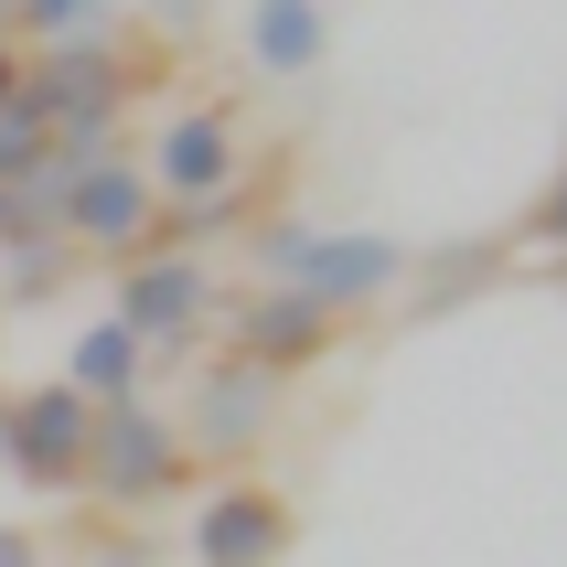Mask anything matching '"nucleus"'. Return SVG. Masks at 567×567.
<instances>
[{
  "mask_svg": "<svg viewBox=\"0 0 567 567\" xmlns=\"http://www.w3.org/2000/svg\"><path fill=\"white\" fill-rule=\"evenodd\" d=\"M22 86H32V107H43V128H54V161H96V151H118V128H128L140 54H118L107 32H86V43L32 54Z\"/></svg>",
  "mask_w": 567,
  "mask_h": 567,
  "instance_id": "4",
  "label": "nucleus"
},
{
  "mask_svg": "<svg viewBox=\"0 0 567 567\" xmlns=\"http://www.w3.org/2000/svg\"><path fill=\"white\" fill-rule=\"evenodd\" d=\"M215 311H225V279L193 247H151V257H128V268H107V321H128L151 353L204 343Z\"/></svg>",
  "mask_w": 567,
  "mask_h": 567,
  "instance_id": "6",
  "label": "nucleus"
},
{
  "mask_svg": "<svg viewBox=\"0 0 567 567\" xmlns=\"http://www.w3.org/2000/svg\"><path fill=\"white\" fill-rule=\"evenodd\" d=\"M193 482H204V461H193V440H183V417H172V408H151V396L96 408V429H86V482H75L96 514L140 525V514H172Z\"/></svg>",
  "mask_w": 567,
  "mask_h": 567,
  "instance_id": "3",
  "label": "nucleus"
},
{
  "mask_svg": "<svg viewBox=\"0 0 567 567\" xmlns=\"http://www.w3.org/2000/svg\"><path fill=\"white\" fill-rule=\"evenodd\" d=\"M151 193L161 204H204V193H236L247 183V128H236V107L225 96H183L172 118L151 128Z\"/></svg>",
  "mask_w": 567,
  "mask_h": 567,
  "instance_id": "8",
  "label": "nucleus"
},
{
  "mask_svg": "<svg viewBox=\"0 0 567 567\" xmlns=\"http://www.w3.org/2000/svg\"><path fill=\"white\" fill-rule=\"evenodd\" d=\"M11 247H54V225L32 215L22 193H0V257H11Z\"/></svg>",
  "mask_w": 567,
  "mask_h": 567,
  "instance_id": "16",
  "label": "nucleus"
},
{
  "mask_svg": "<svg viewBox=\"0 0 567 567\" xmlns=\"http://www.w3.org/2000/svg\"><path fill=\"white\" fill-rule=\"evenodd\" d=\"M247 64L268 86H300L332 64V0H247Z\"/></svg>",
  "mask_w": 567,
  "mask_h": 567,
  "instance_id": "11",
  "label": "nucleus"
},
{
  "mask_svg": "<svg viewBox=\"0 0 567 567\" xmlns=\"http://www.w3.org/2000/svg\"><path fill=\"white\" fill-rule=\"evenodd\" d=\"M22 75H32V54H22V43H11V32H0V107L22 96Z\"/></svg>",
  "mask_w": 567,
  "mask_h": 567,
  "instance_id": "18",
  "label": "nucleus"
},
{
  "mask_svg": "<svg viewBox=\"0 0 567 567\" xmlns=\"http://www.w3.org/2000/svg\"><path fill=\"white\" fill-rule=\"evenodd\" d=\"M332 343H343V321L321 311V300H300V289H268V279L215 311V353H236V364H257V375H279V385L311 375Z\"/></svg>",
  "mask_w": 567,
  "mask_h": 567,
  "instance_id": "9",
  "label": "nucleus"
},
{
  "mask_svg": "<svg viewBox=\"0 0 567 567\" xmlns=\"http://www.w3.org/2000/svg\"><path fill=\"white\" fill-rule=\"evenodd\" d=\"M268 429H279V375H257V364L215 353V364L193 375V396H183V440H193V461L247 472V450H268Z\"/></svg>",
  "mask_w": 567,
  "mask_h": 567,
  "instance_id": "10",
  "label": "nucleus"
},
{
  "mask_svg": "<svg viewBox=\"0 0 567 567\" xmlns=\"http://www.w3.org/2000/svg\"><path fill=\"white\" fill-rule=\"evenodd\" d=\"M54 172V128H43V107H32V86L0 107V193H32Z\"/></svg>",
  "mask_w": 567,
  "mask_h": 567,
  "instance_id": "14",
  "label": "nucleus"
},
{
  "mask_svg": "<svg viewBox=\"0 0 567 567\" xmlns=\"http://www.w3.org/2000/svg\"><path fill=\"white\" fill-rule=\"evenodd\" d=\"M247 257H257L268 289H300V300H321L332 321H353V311H375V300L408 289V247H396V236H353V225L257 215L247 225Z\"/></svg>",
  "mask_w": 567,
  "mask_h": 567,
  "instance_id": "1",
  "label": "nucleus"
},
{
  "mask_svg": "<svg viewBox=\"0 0 567 567\" xmlns=\"http://www.w3.org/2000/svg\"><path fill=\"white\" fill-rule=\"evenodd\" d=\"M300 546V504L268 472H215L183 504V557L193 567H289Z\"/></svg>",
  "mask_w": 567,
  "mask_h": 567,
  "instance_id": "5",
  "label": "nucleus"
},
{
  "mask_svg": "<svg viewBox=\"0 0 567 567\" xmlns=\"http://www.w3.org/2000/svg\"><path fill=\"white\" fill-rule=\"evenodd\" d=\"M22 204L54 225L64 257H107V268H128V257L161 247V193H151V172L128 161V140H118V151H96V161H54Z\"/></svg>",
  "mask_w": 567,
  "mask_h": 567,
  "instance_id": "2",
  "label": "nucleus"
},
{
  "mask_svg": "<svg viewBox=\"0 0 567 567\" xmlns=\"http://www.w3.org/2000/svg\"><path fill=\"white\" fill-rule=\"evenodd\" d=\"M64 385L86 396V408H118V396H151V343L128 332V321H75V343H64Z\"/></svg>",
  "mask_w": 567,
  "mask_h": 567,
  "instance_id": "12",
  "label": "nucleus"
},
{
  "mask_svg": "<svg viewBox=\"0 0 567 567\" xmlns=\"http://www.w3.org/2000/svg\"><path fill=\"white\" fill-rule=\"evenodd\" d=\"M0 567H54V557H43V536H32V525H11V514H0Z\"/></svg>",
  "mask_w": 567,
  "mask_h": 567,
  "instance_id": "17",
  "label": "nucleus"
},
{
  "mask_svg": "<svg viewBox=\"0 0 567 567\" xmlns=\"http://www.w3.org/2000/svg\"><path fill=\"white\" fill-rule=\"evenodd\" d=\"M525 247H546V257H567V161H557V183L536 193V215H525Z\"/></svg>",
  "mask_w": 567,
  "mask_h": 567,
  "instance_id": "15",
  "label": "nucleus"
},
{
  "mask_svg": "<svg viewBox=\"0 0 567 567\" xmlns=\"http://www.w3.org/2000/svg\"><path fill=\"white\" fill-rule=\"evenodd\" d=\"M0 32H11L22 54H54V43L107 32V0H0Z\"/></svg>",
  "mask_w": 567,
  "mask_h": 567,
  "instance_id": "13",
  "label": "nucleus"
},
{
  "mask_svg": "<svg viewBox=\"0 0 567 567\" xmlns=\"http://www.w3.org/2000/svg\"><path fill=\"white\" fill-rule=\"evenodd\" d=\"M86 429H96V408L64 375L0 385V472H11V493H75L86 482Z\"/></svg>",
  "mask_w": 567,
  "mask_h": 567,
  "instance_id": "7",
  "label": "nucleus"
}]
</instances>
